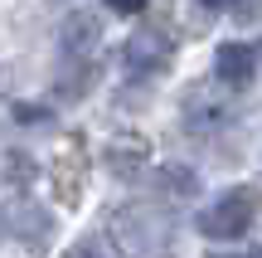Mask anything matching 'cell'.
Segmentation results:
<instances>
[{"label":"cell","mask_w":262,"mask_h":258,"mask_svg":"<svg viewBox=\"0 0 262 258\" xmlns=\"http://www.w3.org/2000/svg\"><path fill=\"white\" fill-rule=\"evenodd\" d=\"M165 58H170V54H165V39L150 34V29H146V34H136V39L126 44V64H131V68H160Z\"/></svg>","instance_id":"obj_4"},{"label":"cell","mask_w":262,"mask_h":258,"mask_svg":"<svg viewBox=\"0 0 262 258\" xmlns=\"http://www.w3.org/2000/svg\"><path fill=\"white\" fill-rule=\"evenodd\" d=\"M248 224H253V200L243 190H224L214 205L199 210V229L209 239H238V234H248Z\"/></svg>","instance_id":"obj_1"},{"label":"cell","mask_w":262,"mask_h":258,"mask_svg":"<svg viewBox=\"0 0 262 258\" xmlns=\"http://www.w3.org/2000/svg\"><path fill=\"white\" fill-rule=\"evenodd\" d=\"M214 73H219V83H224V88L243 93V88L257 78V49L243 44V39H228V44H219V54H214Z\"/></svg>","instance_id":"obj_2"},{"label":"cell","mask_w":262,"mask_h":258,"mask_svg":"<svg viewBox=\"0 0 262 258\" xmlns=\"http://www.w3.org/2000/svg\"><path fill=\"white\" fill-rule=\"evenodd\" d=\"M107 10H117V15H141L146 0H107Z\"/></svg>","instance_id":"obj_5"},{"label":"cell","mask_w":262,"mask_h":258,"mask_svg":"<svg viewBox=\"0 0 262 258\" xmlns=\"http://www.w3.org/2000/svg\"><path fill=\"white\" fill-rule=\"evenodd\" d=\"M68 258H102V253H97V249H93V244H78V249H73V253H68Z\"/></svg>","instance_id":"obj_6"},{"label":"cell","mask_w":262,"mask_h":258,"mask_svg":"<svg viewBox=\"0 0 262 258\" xmlns=\"http://www.w3.org/2000/svg\"><path fill=\"white\" fill-rule=\"evenodd\" d=\"M257 258H262V253H257Z\"/></svg>","instance_id":"obj_8"},{"label":"cell","mask_w":262,"mask_h":258,"mask_svg":"<svg viewBox=\"0 0 262 258\" xmlns=\"http://www.w3.org/2000/svg\"><path fill=\"white\" fill-rule=\"evenodd\" d=\"M102 44V19L97 15H73L63 25V49L68 54H88V49Z\"/></svg>","instance_id":"obj_3"},{"label":"cell","mask_w":262,"mask_h":258,"mask_svg":"<svg viewBox=\"0 0 262 258\" xmlns=\"http://www.w3.org/2000/svg\"><path fill=\"white\" fill-rule=\"evenodd\" d=\"M199 5H204V10H228L233 0H199Z\"/></svg>","instance_id":"obj_7"}]
</instances>
